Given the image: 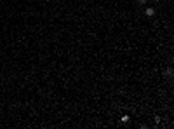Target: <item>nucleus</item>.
<instances>
[{"label": "nucleus", "instance_id": "nucleus-4", "mask_svg": "<svg viewBox=\"0 0 174 129\" xmlns=\"http://www.w3.org/2000/svg\"><path fill=\"white\" fill-rule=\"evenodd\" d=\"M139 4H146V0H138Z\"/></svg>", "mask_w": 174, "mask_h": 129}, {"label": "nucleus", "instance_id": "nucleus-1", "mask_svg": "<svg viewBox=\"0 0 174 129\" xmlns=\"http://www.w3.org/2000/svg\"><path fill=\"white\" fill-rule=\"evenodd\" d=\"M144 14H146L148 18H151V16H155V9H153V7H146V9H144Z\"/></svg>", "mask_w": 174, "mask_h": 129}, {"label": "nucleus", "instance_id": "nucleus-2", "mask_svg": "<svg viewBox=\"0 0 174 129\" xmlns=\"http://www.w3.org/2000/svg\"><path fill=\"white\" fill-rule=\"evenodd\" d=\"M129 120H131V117H129V115H124V117H122V124H127Z\"/></svg>", "mask_w": 174, "mask_h": 129}, {"label": "nucleus", "instance_id": "nucleus-3", "mask_svg": "<svg viewBox=\"0 0 174 129\" xmlns=\"http://www.w3.org/2000/svg\"><path fill=\"white\" fill-rule=\"evenodd\" d=\"M165 77H172V68H167L165 70Z\"/></svg>", "mask_w": 174, "mask_h": 129}]
</instances>
